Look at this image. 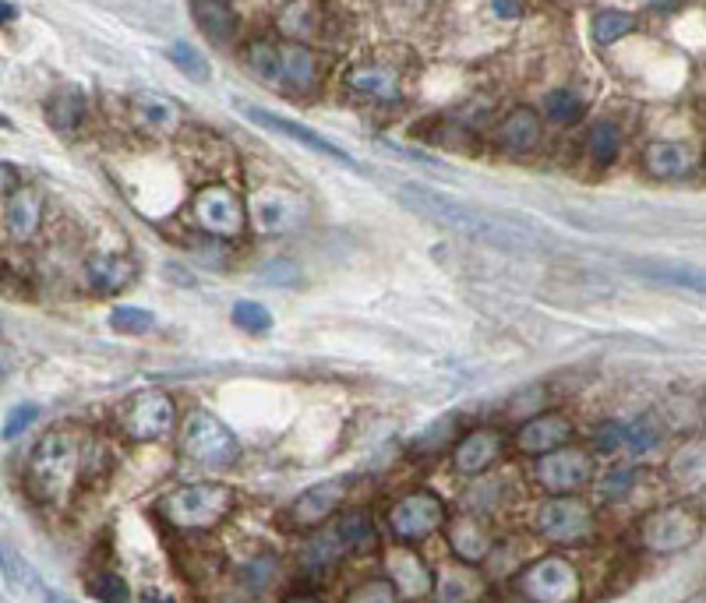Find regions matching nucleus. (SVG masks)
<instances>
[{
    "mask_svg": "<svg viewBox=\"0 0 706 603\" xmlns=\"http://www.w3.org/2000/svg\"><path fill=\"white\" fill-rule=\"evenodd\" d=\"M399 201L407 209H413L417 215L424 220H434L456 233H466V237L484 241L498 250H530V247H541V237L530 230V226H519L516 220H506V215H495L487 209L470 205L463 198H452L428 188V183H399L396 188Z\"/></svg>",
    "mask_w": 706,
    "mask_h": 603,
    "instance_id": "1",
    "label": "nucleus"
},
{
    "mask_svg": "<svg viewBox=\"0 0 706 603\" xmlns=\"http://www.w3.org/2000/svg\"><path fill=\"white\" fill-rule=\"evenodd\" d=\"M78 438L71 431H49L25 462V491L40 505H64L78 480Z\"/></svg>",
    "mask_w": 706,
    "mask_h": 603,
    "instance_id": "2",
    "label": "nucleus"
},
{
    "mask_svg": "<svg viewBox=\"0 0 706 603\" xmlns=\"http://www.w3.org/2000/svg\"><path fill=\"white\" fill-rule=\"evenodd\" d=\"M238 509V491L230 483H188L156 501V515L177 533H209Z\"/></svg>",
    "mask_w": 706,
    "mask_h": 603,
    "instance_id": "3",
    "label": "nucleus"
},
{
    "mask_svg": "<svg viewBox=\"0 0 706 603\" xmlns=\"http://www.w3.org/2000/svg\"><path fill=\"white\" fill-rule=\"evenodd\" d=\"M326 529L315 533L311 540L300 550V568L311 582H322L329 568L346 555H364V550L375 547V526L367 512H346L322 523Z\"/></svg>",
    "mask_w": 706,
    "mask_h": 603,
    "instance_id": "4",
    "label": "nucleus"
},
{
    "mask_svg": "<svg viewBox=\"0 0 706 603\" xmlns=\"http://www.w3.org/2000/svg\"><path fill=\"white\" fill-rule=\"evenodd\" d=\"M180 451L201 469H230L241 459V442L212 410H191L180 431Z\"/></svg>",
    "mask_w": 706,
    "mask_h": 603,
    "instance_id": "5",
    "label": "nucleus"
},
{
    "mask_svg": "<svg viewBox=\"0 0 706 603\" xmlns=\"http://www.w3.org/2000/svg\"><path fill=\"white\" fill-rule=\"evenodd\" d=\"M533 529L541 540L559 544V547H573V544H586L597 529L594 509L580 501L576 494H551L541 509H537Z\"/></svg>",
    "mask_w": 706,
    "mask_h": 603,
    "instance_id": "6",
    "label": "nucleus"
},
{
    "mask_svg": "<svg viewBox=\"0 0 706 603\" xmlns=\"http://www.w3.org/2000/svg\"><path fill=\"white\" fill-rule=\"evenodd\" d=\"M449 523L445 501L434 491H410L389 509V529L399 544H420Z\"/></svg>",
    "mask_w": 706,
    "mask_h": 603,
    "instance_id": "7",
    "label": "nucleus"
},
{
    "mask_svg": "<svg viewBox=\"0 0 706 603\" xmlns=\"http://www.w3.org/2000/svg\"><path fill=\"white\" fill-rule=\"evenodd\" d=\"M191 215L209 237H220V241H233L247 230V205L227 188V183H209V188H201L191 201Z\"/></svg>",
    "mask_w": 706,
    "mask_h": 603,
    "instance_id": "8",
    "label": "nucleus"
},
{
    "mask_svg": "<svg viewBox=\"0 0 706 603\" xmlns=\"http://www.w3.org/2000/svg\"><path fill=\"white\" fill-rule=\"evenodd\" d=\"M516 585L527 600H537V603H569V600H576L583 590L576 565L559 558V555L537 558L527 572H519Z\"/></svg>",
    "mask_w": 706,
    "mask_h": 603,
    "instance_id": "9",
    "label": "nucleus"
},
{
    "mask_svg": "<svg viewBox=\"0 0 706 603\" xmlns=\"http://www.w3.org/2000/svg\"><path fill=\"white\" fill-rule=\"evenodd\" d=\"M174 424H177L174 399L166 395V392H159V389L139 392L124 406V413H121V431L128 434L131 442H139V445L170 438Z\"/></svg>",
    "mask_w": 706,
    "mask_h": 603,
    "instance_id": "10",
    "label": "nucleus"
},
{
    "mask_svg": "<svg viewBox=\"0 0 706 603\" xmlns=\"http://www.w3.org/2000/svg\"><path fill=\"white\" fill-rule=\"evenodd\" d=\"M533 477L548 494H576L594 477L591 451L569 448V445L551 448V451H544V456H537Z\"/></svg>",
    "mask_w": 706,
    "mask_h": 603,
    "instance_id": "11",
    "label": "nucleus"
},
{
    "mask_svg": "<svg viewBox=\"0 0 706 603\" xmlns=\"http://www.w3.org/2000/svg\"><path fill=\"white\" fill-rule=\"evenodd\" d=\"M251 223L268 237H283L308 223V201L290 188H262L251 194Z\"/></svg>",
    "mask_w": 706,
    "mask_h": 603,
    "instance_id": "12",
    "label": "nucleus"
},
{
    "mask_svg": "<svg viewBox=\"0 0 706 603\" xmlns=\"http://www.w3.org/2000/svg\"><path fill=\"white\" fill-rule=\"evenodd\" d=\"M357 488V477H332L308 488L305 494H297L287 509V526L294 529H318L326 518L335 515V509H343V501L350 491Z\"/></svg>",
    "mask_w": 706,
    "mask_h": 603,
    "instance_id": "13",
    "label": "nucleus"
},
{
    "mask_svg": "<svg viewBox=\"0 0 706 603\" xmlns=\"http://www.w3.org/2000/svg\"><path fill=\"white\" fill-rule=\"evenodd\" d=\"M640 536L653 555H675V550H685L699 536V515L682 505L653 509L643 518Z\"/></svg>",
    "mask_w": 706,
    "mask_h": 603,
    "instance_id": "14",
    "label": "nucleus"
},
{
    "mask_svg": "<svg viewBox=\"0 0 706 603\" xmlns=\"http://www.w3.org/2000/svg\"><path fill=\"white\" fill-rule=\"evenodd\" d=\"M233 107H238L251 124H258V127H265V131H276V134H283V138L305 145V148H311V153H318V156H329V159L343 163V166H353V170H357V159H353L350 153H343L340 145H332V142L326 138V134H318L315 127L297 124V121H290V116L268 113V110H262V107H255V103H244V99H233Z\"/></svg>",
    "mask_w": 706,
    "mask_h": 603,
    "instance_id": "15",
    "label": "nucleus"
},
{
    "mask_svg": "<svg viewBox=\"0 0 706 603\" xmlns=\"http://www.w3.org/2000/svg\"><path fill=\"white\" fill-rule=\"evenodd\" d=\"M131 121L145 134H153V138H174L184 124V110L177 99H170L166 92L142 89L131 96Z\"/></svg>",
    "mask_w": 706,
    "mask_h": 603,
    "instance_id": "16",
    "label": "nucleus"
},
{
    "mask_svg": "<svg viewBox=\"0 0 706 603\" xmlns=\"http://www.w3.org/2000/svg\"><path fill=\"white\" fill-rule=\"evenodd\" d=\"M326 75L322 54H315L308 43H279V78L276 86L287 92H315Z\"/></svg>",
    "mask_w": 706,
    "mask_h": 603,
    "instance_id": "17",
    "label": "nucleus"
},
{
    "mask_svg": "<svg viewBox=\"0 0 706 603\" xmlns=\"http://www.w3.org/2000/svg\"><path fill=\"white\" fill-rule=\"evenodd\" d=\"M501 448H506V442H501L498 431L492 427L466 431L463 438L452 442V466H456L460 477H481L498 462Z\"/></svg>",
    "mask_w": 706,
    "mask_h": 603,
    "instance_id": "18",
    "label": "nucleus"
},
{
    "mask_svg": "<svg viewBox=\"0 0 706 603\" xmlns=\"http://www.w3.org/2000/svg\"><path fill=\"white\" fill-rule=\"evenodd\" d=\"M643 166H647V174L658 180H685L696 174L699 153L688 142H675V138L650 142L643 148Z\"/></svg>",
    "mask_w": 706,
    "mask_h": 603,
    "instance_id": "19",
    "label": "nucleus"
},
{
    "mask_svg": "<svg viewBox=\"0 0 706 603\" xmlns=\"http://www.w3.org/2000/svg\"><path fill=\"white\" fill-rule=\"evenodd\" d=\"M343 86L350 96L364 99V103H396L402 96V86H399V75L396 67L389 64H361V67H350Z\"/></svg>",
    "mask_w": 706,
    "mask_h": 603,
    "instance_id": "20",
    "label": "nucleus"
},
{
    "mask_svg": "<svg viewBox=\"0 0 706 603\" xmlns=\"http://www.w3.org/2000/svg\"><path fill=\"white\" fill-rule=\"evenodd\" d=\"M0 576H4L8 590L22 600H57V593L43 582V576L25 561L19 547H11L8 540H0Z\"/></svg>",
    "mask_w": 706,
    "mask_h": 603,
    "instance_id": "21",
    "label": "nucleus"
},
{
    "mask_svg": "<svg viewBox=\"0 0 706 603\" xmlns=\"http://www.w3.org/2000/svg\"><path fill=\"white\" fill-rule=\"evenodd\" d=\"M573 438V424H569V416L562 413H541L527 421L516 434V448L523 451V456H544V451L559 448V445H569Z\"/></svg>",
    "mask_w": 706,
    "mask_h": 603,
    "instance_id": "22",
    "label": "nucleus"
},
{
    "mask_svg": "<svg viewBox=\"0 0 706 603\" xmlns=\"http://www.w3.org/2000/svg\"><path fill=\"white\" fill-rule=\"evenodd\" d=\"M134 279H139V265H134V258H128V255H113V250H107V255H92L86 261V282L99 297L121 293Z\"/></svg>",
    "mask_w": 706,
    "mask_h": 603,
    "instance_id": "23",
    "label": "nucleus"
},
{
    "mask_svg": "<svg viewBox=\"0 0 706 603\" xmlns=\"http://www.w3.org/2000/svg\"><path fill=\"white\" fill-rule=\"evenodd\" d=\"M4 223H8V237L14 244H29L32 237H36L40 226H43V198H40V191L14 188L11 198H8Z\"/></svg>",
    "mask_w": 706,
    "mask_h": 603,
    "instance_id": "24",
    "label": "nucleus"
},
{
    "mask_svg": "<svg viewBox=\"0 0 706 603\" xmlns=\"http://www.w3.org/2000/svg\"><path fill=\"white\" fill-rule=\"evenodd\" d=\"M541 131H544L541 113L530 107H516L501 116L495 138L506 153H530V148H537V142H541Z\"/></svg>",
    "mask_w": 706,
    "mask_h": 603,
    "instance_id": "25",
    "label": "nucleus"
},
{
    "mask_svg": "<svg viewBox=\"0 0 706 603\" xmlns=\"http://www.w3.org/2000/svg\"><path fill=\"white\" fill-rule=\"evenodd\" d=\"M449 547L463 565H481L484 558H492V550H495L492 533L484 529L481 518L466 515V512L449 526Z\"/></svg>",
    "mask_w": 706,
    "mask_h": 603,
    "instance_id": "26",
    "label": "nucleus"
},
{
    "mask_svg": "<svg viewBox=\"0 0 706 603\" xmlns=\"http://www.w3.org/2000/svg\"><path fill=\"white\" fill-rule=\"evenodd\" d=\"M389 582L396 585V593L399 596H428L434 590V576H431V568L420 561L417 555H410V550H393L389 555Z\"/></svg>",
    "mask_w": 706,
    "mask_h": 603,
    "instance_id": "27",
    "label": "nucleus"
},
{
    "mask_svg": "<svg viewBox=\"0 0 706 603\" xmlns=\"http://www.w3.org/2000/svg\"><path fill=\"white\" fill-rule=\"evenodd\" d=\"M276 25L290 43H308L322 32L326 14H322V4H318V0H290V4L279 11Z\"/></svg>",
    "mask_w": 706,
    "mask_h": 603,
    "instance_id": "28",
    "label": "nucleus"
},
{
    "mask_svg": "<svg viewBox=\"0 0 706 603\" xmlns=\"http://www.w3.org/2000/svg\"><path fill=\"white\" fill-rule=\"evenodd\" d=\"M191 19L212 43H230L238 32V11L230 0H191Z\"/></svg>",
    "mask_w": 706,
    "mask_h": 603,
    "instance_id": "29",
    "label": "nucleus"
},
{
    "mask_svg": "<svg viewBox=\"0 0 706 603\" xmlns=\"http://www.w3.org/2000/svg\"><path fill=\"white\" fill-rule=\"evenodd\" d=\"M46 121L57 134H71L86 121V96L78 86H60L46 99Z\"/></svg>",
    "mask_w": 706,
    "mask_h": 603,
    "instance_id": "30",
    "label": "nucleus"
},
{
    "mask_svg": "<svg viewBox=\"0 0 706 603\" xmlns=\"http://www.w3.org/2000/svg\"><path fill=\"white\" fill-rule=\"evenodd\" d=\"M636 276H643L650 282H668V287H682V290H693L703 293V272L693 265H682V261H632L629 265Z\"/></svg>",
    "mask_w": 706,
    "mask_h": 603,
    "instance_id": "31",
    "label": "nucleus"
},
{
    "mask_svg": "<svg viewBox=\"0 0 706 603\" xmlns=\"http://www.w3.org/2000/svg\"><path fill=\"white\" fill-rule=\"evenodd\" d=\"M636 29H640L636 14L618 11V8H604V11H597L594 19H591V32H594V40L600 46H611L618 40H626V36H632Z\"/></svg>",
    "mask_w": 706,
    "mask_h": 603,
    "instance_id": "32",
    "label": "nucleus"
},
{
    "mask_svg": "<svg viewBox=\"0 0 706 603\" xmlns=\"http://www.w3.org/2000/svg\"><path fill=\"white\" fill-rule=\"evenodd\" d=\"M586 153H591V159L597 166H611L621 153V131L615 121H597L591 127V134H586Z\"/></svg>",
    "mask_w": 706,
    "mask_h": 603,
    "instance_id": "33",
    "label": "nucleus"
},
{
    "mask_svg": "<svg viewBox=\"0 0 706 603\" xmlns=\"http://www.w3.org/2000/svg\"><path fill=\"white\" fill-rule=\"evenodd\" d=\"M166 57H170V64L177 67V71H180L184 78L198 81V86H206V81L212 78L209 57H201V49L191 46V43H184V40L170 43V49H166Z\"/></svg>",
    "mask_w": 706,
    "mask_h": 603,
    "instance_id": "34",
    "label": "nucleus"
},
{
    "mask_svg": "<svg viewBox=\"0 0 706 603\" xmlns=\"http://www.w3.org/2000/svg\"><path fill=\"white\" fill-rule=\"evenodd\" d=\"M661 442H664V427L658 424L653 413H643L640 421L626 424V451H632V456H647V451H653Z\"/></svg>",
    "mask_w": 706,
    "mask_h": 603,
    "instance_id": "35",
    "label": "nucleus"
},
{
    "mask_svg": "<svg viewBox=\"0 0 706 603\" xmlns=\"http://www.w3.org/2000/svg\"><path fill=\"white\" fill-rule=\"evenodd\" d=\"M233 325H238L241 332L247 335H265L268 328H273V311H268L265 304H258V300H238L233 304Z\"/></svg>",
    "mask_w": 706,
    "mask_h": 603,
    "instance_id": "36",
    "label": "nucleus"
},
{
    "mask_svg": "<svg viewBox=\"0 0 706 603\" xmlns=\"http://www.w3.org/2000/svg\"><path fill=\"white\" fill-rule=\"evenodd\" d=\"M544 113L554 124H576L583 116V99L573 89H551L544 96Z\"/></svg>",
    "mask_w": 706,
    "mask_h": 603,
    "instance_id": "37",
    "label": "nucleus"
},
{
    "mask_svg": "<svg viewBox=\"0 0 706 603\" xmlns=\"http://www.w3.org/2000/svg\"><path fill=\"white\" fill-rule=\"evenodd\" d=\"M110 328L121 332V335H145L156 328V317L153 311L145 308H134V304H121L110 311Z\"/></svg>",
    "mask_w": 706,
    "mask_h": 603,
    "instance_id": "38",
    "label": "nucleus"
},
{
    "mask_svg": "<svg viewBox=\"0 0 706 603\" xmlns=\"http://www.w3.org/2000/svg\"><path fill=\"white\" fill-rule=\"evenodd\" d=\"M434 590H439L434 596L442 600H470L474 593H481V579L474 572H466V568H456V572H445Z\"/></svg>",
    "mask_w": 706,
    "mask_h": 603,
    "instance_id": "39",
    "label": "nucleus"
},
{
    "mask_svg": "<svg viewBox=\"0 0 706 603\" xmlns=\"http://www.w3.org/2000/svg\"><path fill=\"white\" fill-rule=\"evenodd\" d=\"M43 416V406L40 402H19L11 413H8V421H4V427H0V438L4 442H14V438H22V434L36 424Z\"/></svg>",
    "mask_w": 706,
    "mask_h": 603,
    "instance_id": "40",
    "label": "nucleus"
},
{
    "mask_svg": "<svg viewBox=\"0 0 706 603\" xmlns=\"http://www.w3.org/2000/svg\"><path fill=\"white\" fill-rule=\"evenodd\" d=\"M452 434H456V416H442V421H434L424 434H417L410 448H417L420 456H424V451H439L452 442Z\"/></svg>",
    "mask_w": 706,
    "mask_h": 603,
    "instance_id": "41",
    "label": "nucleus"
},
{
    "mask_svg": "<svg viewBox=\"0 0 706 603\" xmlns=\"http://www.w3.org/2000/svg\"><path fill=\"white\" fill-rule=\"evenodd\" d=\"M89 593L96 600H110V603H121L131 596V585L117 576V572H99L96 579H89Z\"/></svg>",
    "mask_w": 706,
    "mask_h": 603,
    "instance_id": "42",
    "label": "nucleus"
},
{
    "mask_svg": "<svg viewBox=\"0 0 706 603\" xmlns=\"http://www.w3.org/2000/svg\"><path fill=\"white\" fill-rule=\"evenodd\" d=\"M276 572H279L276 555H262V558H255V561H247L241 576H244V582L251 585V590H265V585L276 579Z\"/></svg>",
    "mask_w": 706,
    "mask_h": 603,
    "instance_id": "43",
    "label": "nucleus"
},
{
    "mask_svg": "<svg viewBox=\"0 0 706 603\" xmlns=\"http://www.w3.org/2000/svg\"><path fill=\"white\" fill-rule=\"evenodd\" d=\"M399 593L389 579H372V582H361L357 590H350L353 603H393Z\"/></svg>",
    "mask_w": 706,
    "mask_h": 603,
    "instance_id": "44",
    "label": "nucleus"
},
{
    "mask_svg": "<svg viewBox=\"0 0 706 603\" xmlns=\"http://www.w3.org/2000/svg\"><path fill=\"white\" fill-rule=\"evenodd\" d=\"M594 448L604 451V456H615V451H626V424L618 421H608L600 424L597 434H594Z\"/></svg>",
    "mask_w": 706,
    "mask_h": 603,
    "instance_id": "45",
    "label": "nucleus"
},
{
    "mask_svg": "<svg viewBox=\"0 0 706 603\" xmlns=\"http://www.w3.org/2000/svg\"><path fill=\"white\" fill-rule=\"evenodd\" d=\"M636 488V469H611L608 477H604V483H600V498L604 501H618L621 494H629Z\"/></svg>",
    "mask_w": 706,
    "mask_h": 603,
    "instance_id": "46",
    "label": "nucleus"
},
{
    "mask_svg": "<svg viewBox=\"0 0 706 603\" xmlns=\"http://www.w3.org/2000/svg\"><path fill=\"white\" fill-rule=\"evenodd\" d=\"M378 148H385V153H393L399 159H407V163H420V166H439V159L428 156V153H417V148H402L389 138H378Z\"/></svg>",
    "mask_w": 706,
    "mask_h": 603,
    "instance_id": "47",
    "label": "nucleus"
},
{
    "mask_svg": "<svg viewBox=\"0 0 706 603\" xmlns=\"http://www.w3.org/2000/svg\"><path fill=\"white\" fill-rule=\"evenodd\" d=\"M495 14L498 19H506V22H512V19H523V0H495Z\"/></svg>",
    "mask_w": 706,
    "mask_h": 603,
    "instance_id": "48",
    "label": "nucleus"
},
{
    "mask_svg": "<svg viewBox=\"0 0 706 603\" xmlns=\"http://www.w3.org/2000/svg\"><path fill=\"white\" fill-rule=\"evenodd\" d=\"M14 367H19V354H14L11 346L0 343V384H4L14 375Z\"/></svg>",
    "mask_w": 706,
    "mask_h": 603,
    "instance_id": "49",
    "label": "nucleus"
},
{
    "mask_svg": "<svg viewBox=\"0 0 706 603\" xmlns=\"http://www.w3.org/2000/svg\"><path fill=\"white\" fill-rule=\"evenodd\" d=\"M14 188H19V170L11 163H0V198H8Z\"/></svg>",
    "mask_w": 706,
    "mask_h": 603,
    "instance_id": "50",
    "label": "nucleus"
},
{
    "mask_svg": "<svg viewBox=\"0 0 706 603\" xmlns=\"http://www.w3.org/2000/svg\"><path fill=\"white\" fill-rule=\"evenodd\" d=\"M14 19H19V8L8 4V0H0V25H8V22H14Z\"/></svg>",
    "mask_w": 706,
    "mask_h": 603,
    "instance_id": "51",
    "label": "nucleus"
}]
</instances>
